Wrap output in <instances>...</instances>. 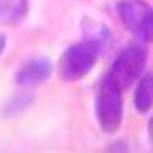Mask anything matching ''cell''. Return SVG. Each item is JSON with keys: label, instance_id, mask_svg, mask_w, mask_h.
<instances>
[{"label": "cell", "instance_id": "obj_1", "mask_svg": "<svg viewBox=\"0 0 153 153\" xmlns=\"http://www.w3.org/2000/svg\"><path fill=\"white\" fill-rule=\"evenodd\" d=\"M147 60L148 52L145 45L140 42H132L118 53V56L110 66V71L105 76V79L121 90L129 89L143 74Z\"/></svg>", "mask_w": 153, "mask_h": 153}, {"label": "cell", "instance_id": "obj_2", "mask_svg": "<svg viewBox=\"0 0 153 153\" xmlns=\"http://www.w3.org/2000/svg\"><path fill=\"white\" fill-rule=\"evenodd\" d=\"M102 45L95 39L81 40L69 45L61 53L58 61V74L66 82H76L85 77L94 69L100 55Z\"/></svg>", "mask_w": 153, "mask_h": 153}, {"label": "cell", "instance_id": "obj_3", "mask_svg": "<svg viewBox=\"0 0 153 153\" xmlns=\"http://www.w3.org/2000/svg\"><path fill=\"white\" fill-rule=\"evenodd\" d=\"M123 90L103 79L95 95V118L105 134H114L123 124Z\"/></svg>", "mask_w": 153, "mask_h": 153}, {"label": "cell", "instance_id": "obj_4", "mask_svg": "<svg viewBox=\"0 0 153 153\" xmlns=\"http://www.w3.org/2000/svg\"><path fill=\"white\" fill-rule=\"evenodd\" d=\"M118 15L131 34L140 42L153 44V8L145 0H121Z\"/></svg>", "mask_w": 153, "mask_h": 153}, {"label": "cell", "instance_id": "obj_5", "mask_svg": "<svg viewBox=\"0 0 153 153\" xmlns=\"http://www.w3.org/2000/svg\"><path fill=\"white\" fill-rule=\"evenodd\" d=\"M52 71H53V66L47 58H32L19 68L15 81L21 87L31 89L44 84L52 76Z\"/></svg>", "mask_w": 153, "mask_h": 153}, {"label": "cell", "instance_id": "obj_6", "mask_svg": "<svg viewBox=\"0 0 153 153\" xmlns=\"http://www.w3.org/2000/svg\"><path fill=\"white\" fill-rule=\"evenodd\" d=\"M134 106L139 113L145 114L153 108V73L140 76L134 92Z\"/></svg>", "mask_w": 153, "mask_h": 153}, {"label": "cell", "instance_id": "obj_7", "mask_svg": "<svg viewBox=\"0 0 153 153\" xmlns=\"http://www.w3.org/2000/svg\"><path fill=\"white\" fill-rule=\"evenodd\" d=\"M27 13V0H0V24L15 26Z\"/></svg>", "mask_w": 153, "mask_h": 153}, {"label": "cell", "instance_id": "obj_8", "mask_svg": "<svg viewBox=\"0 0 153 153\" xmlns=\"http://www.w3.org/2000/svg\"><path fill=\"white\" fill-rule=\"evenodd\" d=\"M31 102H32V97L29 94H26V95H18V97H15L13 100H11V103L8 105V110H10V114H15V113H19V111H23V110H26L27 106L31 105Z\"/></svg>", "mask_w": 153, "mask_h": 153}, {"label": "cell", "instance_id": "obj_9", "mask_svg": "<svg viewBox=\"0 0 153 153\" xmlns=\"http://www.w3.org/2000/svg\"><path fill=\"white\" fill-rule=\"evenodd\" d=\"M108 153H127V148H126V145L124 143H113V145L110 147V150H108Z\"/></svg>", "mask_w": 153, "mask_h": 153}, {"label": "cell", "instance_id": "obj_10", "mask_svg": "<svg viewBox=\"0 0 153 153\" xmlns=\"http://www.w3.org/2000/svg\"><path fill=\"white\" fill-rule=\"evenodd\" d=\"M5 48H7V36L3 32H0V56L3 55Z\"/></svg>", "mask_w": 153, "mask_h": 153}, {"label": "cell", "instance_id": "obj_11", "mask_svg": "<svg viewBox=\"0 0 153 153\" xmlns=\"http://www.w3.org/2000/svg\"><path fill=\"white\" fill-rule=\"evenodd\" d=\"M148 135H150V140L153 143V118L150 119V123H148Z\"/></svg>", "mask_w": 153, "mask_h": 153}]
</instances>
